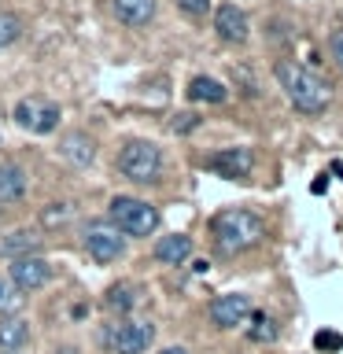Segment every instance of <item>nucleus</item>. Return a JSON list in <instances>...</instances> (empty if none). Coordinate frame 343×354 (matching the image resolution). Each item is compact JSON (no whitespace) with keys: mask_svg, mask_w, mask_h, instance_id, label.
Returning a JSON list of instances; mask_svg holds the SVG:
<instances>
[{"mask_svg":"<svg viewBox=\"0 0 343 354\" xmlns=\"http://www.w3.org/2000/svg\"><path fill=\"white\" fill-rule=\"evenodd\" d=\"M63 155H66V159H74L77 166H85V162H93L96 148H93V140H89L85 133H71L66 144H63Z\"/></svg>","mask_w":343,"mask_h":354,"instance_id":"nucleus-20","label":"nucleus"},{"mask_svg":"<svg viewBox=\"0 0 343 354\" xmlns=\"http://www.w3.org/2000/svg\"><path fill=\"white\" fill-rule=\"evenodd\" d=\"M0 354H19V351H0Z\"/></svg>","mask_w":343,"mask_h":354,"instance_id":"nucleus-29","label":"nucleus"},{"mask_svg":"<svg viewBox=\"0 0 343 354\" xmlns=\"http://www.w3.org/2000/svg\"><path fill=\"white\" fill-rule=\"evenodd\" d=\"M30 343V325L22 317H4L0 321V351H22Z\"/></svg>","mask_w":343,"mask_h":354,"instance_id":"nucleus-19","label":"nucleus"},{"mask_svg":"<svg viewBox=\"0 0 343 354\" xmlns=\"http://www.w3.org/2000/svg\"><path fill=\"white\" fill-rule=\"evenodd\" d=\"M251 325H248V339L251 343H273L281 336V321H277L270 310H251Z\"/></svg>","mask_w":343,"mask_h":354,"instance_id":"nucleus-18","label":"nucleus"},{"mask_svg":"<svg viewBox=\"0 0 343 354\" xmlns=\"http://www.w3.org/2000/svg\"><path fill=\"white\" fill-rule=\"evenodd\" d=\"M11 284L19 288V292H37V288L48 284V277H52V266L41 259V254H26V259H11Z\"/></svg>","mask_w":343,"mask_h":354,"instance_id":"nucleus-8","label":"nucleus"},{"mask_svg":"<svg viewBox=\"0 0 343 354\" xmlns=\"http://www.w3.org/2000/svg\"><path fill=\"white\" fill-rule=\"evenodd\" d=\"M118 174L126 177V181L133 185H155L163 177L166 170V162H163V151L155 148L151 140H126L122 144V151H118Z\"/></svg>","mask_w":343,"mask_h":354,"instance_id":"nucleus-3","label":"nucleus"},{"mask_svg":"<svg viewBox=\"0 0 343 354\" xmlns=\"http://www.w3.org/2000/svg\"><path fill=\"white\" fill-rule=\"evenodd\" d=\"M328 52H332V59L343 66V30H336V33L328 37Z\"/></svg>","mask_w":343,"mask_h":354,"instance_id":"nucleus-27","label":"nucleus"},{"mask_svg":"<svg viewBox=\"0 0 343 354\" xmlns=\"http://www.w3.org/2000/svg\"><path fill=\"white\" fill-rule=\"evenodd\" d=\"M251 299L240 295V292H229V295H218L214 303H210V321H214L218 328H237L243 321L251 317Z\"/></svg>","mask_w":343,"mask_h":354,"instance_id":"nucleus-10","label":"nucleus"},{"mask_svg":"<svg viewBox=\"0 0 343 354\" xmlns=\"http://www.w3.org/2000/svg\"><path fill=\"white\" fill-rule=\"evenodd\" d=\"M41 248H44V236H41V232H33V229H15V232H8V236L0 240V254H4V259L41 254Z\"/></svg>","mask_w":343,"mask_h":354,"instance_id":"nucleus-12","label":"nucleus"},{"mask_svg":"<svg viewBox=\"0 0 343 354\" xmlns=\"http://www.w3.org/2000/svg\"><path fill=\"white\" fill-rule=\"evenodd\" d=\"M196 126H199V115H196V111H185V115L174 118V133H192Z\"/></svg>","mask_w":343,"mask_h":354,"instance_id":"nucleus-24","label":"nucleus"},{"mask_svg":"<svg viewBox=\"0 0 343 354\" xmlns=\"http://www.w3.org/2000/svg\"><path fill=\"white\" fill-rule=\"evenodd\" d=\"M26 196V170L19 162H0V207L19 203Z\"/></svg>","mask_w":343,"mask_h":354,"instance_id":"nucleus-14","label":"nucleus"},{"mask_svg":"<svg viewBox=\"0 0 343 354\" xmlns=\"http://www.w3.org/2000/svg\"><path fill=\"white\" fill-rule=\"evenodd\" d=\"M254 166L251 148H221L207 159V170H214L218 177H229V181H243Z\"/></svg>","mask_w":343,"mask_h":354,"instance_id":"nucleus-9","label":"nucleus"},{"mask_svg":"<svg viewBox=\"0 0 343 354\" xmlns=\"http://www.w3.org/2000/svg\"><path fill=\"white\" fill-rule=\"evenodd\" d=\"M82 243H85L89 259L100 266H111L126 254V232H118L115 221H89L82 232Z\"/></svg>","mask_w":343,"mask_h":354,"instance_id":"nucleus-6","label":"nucleus"},{"mask_svg":"<svg viewBox=\"0 0 343 354\" xmlns=\"http://www.w3.org/2000/svg\"><path fill=\"white\" fill-rule=\"evenodd\" d=\"M151 339H155V325L151 321H140V317L111 321L104 328V336H100V343H104L111 354H144L151 347Z\"/></svg>","mask_w":343,"mask_h":354,"instance_id":"nucleus-5","label":"nucleus"},{"mask_svg":"<svg viewBox=\"0 0 343 354\" xmlns=\"http://www.w3.org/2000/svg\"><path fill=\"white\" fill-rule=\"evenodd\" d=\"M214 30L225 44H243L248 41V15L237 4H221L214 11Z\"/></svg>","mask_w":343,"mask_h":354,"instance_id":"nucleus-11","label":"nucleus"},{"mask_svg":"<svg viewBox=\"0 0 343 354\" xmlns=\"http://www.w3.org/2000/svg\"><path fill=\"white\" fill-rule=\"evenodd\" d=\"M15 122L30 133H52L59 126V104L44 96H22L15 104Z\"/></svg>","mask_w":343,"mask_h":354,"instance_id":"nucleus-7","label":"nucleus"},{"mask_svg":"<svg viewBox=\"0 0 343 354\" xmlns=\"http://www.w3.org/2000/svg\"><path fill=\"white\" fill-rule=\"evenodd\" d=\"M225 96H229V88L210 74H196L188 82V100H196V104H225Z\"/></svg>","mask_w":343,"mask_h":354,"instance_id":"nucleus-17","label":"nucleus"},{"mask_svg":"<svg viewBox=\"0 0 343 354\" xmlns=\"http://www.w3.org/2000/svg\"><path fill=\"white\" fill-rule=\"evenodd\" d=\"M137 303H140V292H137V284H129V281L111 284L107 295H104V306L111 310V314H118V317L133 314V310H137Z\"/></svg>","mask_w":343,"mask_h":354,"instance_id":"nucleus-16","label":"nucleus"},{"mask_svg":"<svg viewBox=\"0 0 343 354\" xmlns=\"http://www.w3.org/2000/svg\"><path fill=\"white\" fill-rule=\"evenodd\" d=\"M115 15L122 26L140 30L155 19V0H115Z\"/></svg>","mask_w":343,"mask_h":354,"instance_id":"nucleus-15","label":"nucleus"},{"mask_svg":"<svg viewBox=\"0 0 343 354\" xmlns=\"http://www.w3.org/2000/svg\"><path fill=\"white\" fill-rule=\"evenodd\" d=\"M177 8L185 11V15H192V19H203L207 15V8H210V0H174Z\"/></svg>","mask_w":343,"mask_h":354,"instance_id":"nucleus-23","label":"nucleus"},{"mask_svg":"<svg viewBox=\"0 0 343 354\" xmlns=\"http://www.w3.org/2000/svg\"><path fill=\"white\" fill-rule=\"evenodd\" d=\"M277 82H281L284 96L292 100V107L299 115H325L332 104V82L325 74H317L314 66L281 59L277 63Z\"/></svg>","mask_w":343,"mask_h":354,"instance_id":"nucleus-1","label":"nucleus"},{"mask_svg":"<svg viewBox=\"0 0 343 354\" xmlns=\"http://www.w3.org/2000/svg\"><path fill=\"white\" fill-rule=\"evenodd\" d=\"M66 218H71V207L66 203H52L44 210V225H55V221H66Z\"/></svg>","mask_w":343,"mask_h":354,"instance_id":"nucleus-25","label":"nucleus"},{"mask_svg":"<svg viewBox=\"0 0 343 354\" xmlns=\"http://www.w3.org/2000/svg\"><path fill=\"white\" fill-rule=\"evenodd\" d=\"M155 259L163 266H181L192 259V236H185V232H170V236H163L155 243Z\"/></svg>","mask_w":343,"mask_h":354,"instance_id":"nucleus-13","label":"nucleus"},{"mask_svg":"<svg viewBox=\"0 0 343 354\" xmlns=\"http://www.w3.org/2000/svg\"><path fill=\"white\" fill-rule=\"evenodd\" d=\"M15 303V284H11V277H0V310Z\"/></svg>","mask_w":343,"mask_h":354,"instance_id":"nucleus-26","label":"nucleus"},{"mask_svg":"<svg viewBox=\"0 0 343 354\" xmlns=\"http://www.w3.org/2000/svg\"><path fill=\"white\" fill-rule=\"evenodd\" d=\"M210 236H214V248L221 254H240L248 251L251 243L262 240V218L254 210H243V207H229V210H218L210 218Z\"/></svg>","mask_w":343,"mask_h":354,"instance_id":"nucleus-2","label":"nucleus"},{"mask_svg":"<svg viewBox=\"0 0 343 354\" xmlns=\"http://www.w3.org/2000/svg\"><path fill=\"white\" fill-rule=\"evenodd\" d=\"M22 37V19L15 11H0V48H8V44H15Z\"/></svg>","mask_w":343,"mask_h":354,"instance_id":"nucleus-21","label":"nucleus"},{"mask_svg":"<svg viewBox=\"0 0 343 354\" xmlns=\"http://www.w3.org/2000/svg\"><path fill=\"white\" fill-rule=\"evenodd\" d=\"M159 354H188L185 347H166V351H159Z\"/></svg>","mask_w":343,"mask_h":354,"instance_id":"nucleus-28","label":"nucleus"},{"mask_svg":"<svg viewBox=\"0 0 343 354\" xmlns=\"http://www.w3.org/2000/svg\"><path fill=\"white\" fill-rule=\"evenodd\" d=\"M107 218L118 225V232L126 236H151L159 229V210H155L148 199L137 196H115L107 207Z\"/></svg>","mask_w":343,"mask_h":354,"instance_id":"nucleus-4","label":"nucleus"},{"mask_svg":"<svg viewBox=\"0 0 343 354\" xmlns=\"http://www.w3.org/2000/svg\"><path fill=\"white\" fill-rule=\"evenodd\" d=\"M314 347L317 351H343V336H340V332H317V336H314Z\"/></svg>","mask_w":343,"mask_h":354,"instance_id":"nucleus-22","label":"nucleus"}]
</instances>
